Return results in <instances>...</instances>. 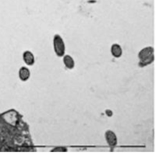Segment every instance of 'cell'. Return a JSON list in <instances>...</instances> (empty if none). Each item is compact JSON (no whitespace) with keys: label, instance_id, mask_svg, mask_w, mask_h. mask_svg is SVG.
Wrapping results in <instances>:
<instances>
[{"label":"cell","instance_id":"6da1fadb","mask_svg":"<svg viewBox=\"0 0 160 160\" xmlns=\"http://www.w3.org/2000/svg\"><path fill=\"white\" fill-rule=\"evenodd\" d=\"M29 126L15 109L0 113V151H34Z\"/></svg>","mask_w":160,"mask_h":160},{"label":"cell","instance_id":"7a4b0ae2","mask_svg":"<svg viewBox=\"0 0 160 160\" xmlns=\"http://www.w3.org/2000/svg\"><path fill=\"white\" fill-rule=\"evenodd\" d=\"M139 66L141 67H146L154 62V49L151 46L145 47L138 53Z\"/></svg>","mask_w":160,"mask_h":160},{"label":"cell","instance_id":"3957f363","mask_svg":"<svg viewBox=\"0 0 160 160\" xmlns=\"http://www.w3.org/2000/svg\"><path fill=\"white\" fill-rule=\"evenodd\" d=\"M53 48L55 53L59 57H62L66 52V46L62 37L59 34H56L53 38Z\"/></svg>","mask_w":160,"mask_h":160},{"label":"cell","instance_id":"277c9868","mask_svg":"<svg viewBox=\"0 0 160 160\" xmlns=\"http://www.w3.org/2000/svg\"><path fill=\"white\" fill-rule=\"evenodd\" d=\"M105 138L107 141V144L109 145V147L114 148L117 145V137H116V133H114L113 131L108 130L105 131Z\"/></svg>","mask_w":160,"mask_h":160},{"label":"cell","instance_id":"5b68a950","mask_svg":"<svg viewBox=\"0 0 160 160\" xmlns=\"http://www.w3.org/2000/svg\"><path fill=\"white\" fill-rule=\"evenodd\" d=\"M23 60L26 63V65L29 66V67L33 66L34 64V62H35V58H34V54L31 51H28V50L25 51L23 53Z\"/></svg>","mask_w":160,"mask_h":160},{"label":"cell","instance_id":"8992f818","mask_svg":"<svg viewBox=\"0 0 160 160\" xmlns=\"http://www.w3.org/2000/svg\"><path fill=\"white\" fill-rule=\"evenodd\" d=\"M31 77V71L26 67H22L19 70V77L22 81H27Z\"/></svg>","mask_w":160,"mask_h":160},{"label":"cell","instance_id":"52a82bcc","mask_svg":"<svg viewBox=\"0 0 160 160\" xmlns=\"http://www.w3.org/2000/svg\"><path fill=\"white\" fill-rule=\"evenodd\" d=\"M111 54L115 58H120L123 55L122 47L119 44H113L111 46Z\"/></svg>","mask_w":160,"mask_h":160},{"label":"cell","instance_id":"ba28073f","mask_svg":"<svg viewBox=\"0 0 160 160\" xmlns=\"http://www.w3.org/2000/svg\"><path fill=\"white\" fill-rule=\"evenodd\" d=\"M62 57H63V63H64L65 67L69 70L73 69L75 67V62H74L73 57L70 55H64Z\"/></svg>","mask_w":160,"mask_h":160}]
</instances>
